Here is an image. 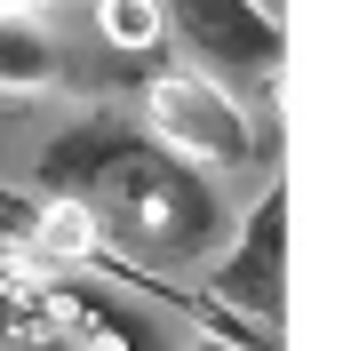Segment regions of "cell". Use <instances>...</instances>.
Returning a JSON list of instances; mask_svg holds the SVG:
<instances>
[{"label": "cell", "instance_id": "obj_7", "mask_svg": "<svg viewBox=\"0 0 351 351\" xmlns=\"http://www.w3.org/2000/svg\"><path fill=\"white\" fill-rule=\"evenodd\" d=\"M96 256H104V240H96V216H88L80 199H48L40 216H32V263L40 271H80Z\"/></svg>", "mask_w": 351, "mask_h": 351}, {"label": "cell", "instance_id": "obj_2", "mask_svg": "<svg viewBox=\"0 0 351 351\" xmlns=\"http://www.w3.org/2000/svg\"><path fill=\"white\" fill-rule=\"evenodd\" d=\"M144 136H152L168 160L199 168V176H240V168L263 160V136H256L247 96H232L223 80H208V72H192V64H168L144 88Z\"/></svg>", "mask_w": 351, "mask_h": 351}, {"label": "cell", "instance_id": "obj_6", "mask_svg": "<svg viewBox=\"0 0 351 351\" xmlns=\"http://www.w3.org/2000/svg\"><path fill=\"white\" fill-rule=\"evenodd\" d=\"M64 80V40L40 8H0V96H48Z\"/></svg>", "mask_w": 351, "mask_h": 351}, {"label": "cell", "instance_id": "obj_3", "mask_svg": "<svg viewBox=\"0 0 351 351\" xmlns=\"http://www.w3.org/2000/svg\"><path fill=\"white\" fill-rule=\"evenodd\" d=\"M160 32H176L192 72L223 80L232 96L240 88H271L287 64V32L263 0H160Z\"/></svg>", "mask_w": 351, "mask_h": 351}, {"label": "cell", "instance_id": "obj_9", "mask_svg": "<svg viewBox=\"0 0 351 351\" xmlns=\"http://www.w3.org/2000/svg\"><path fill=\"white\" fill-rule=\"evenodd\" d=\"M184 351H240V343H232V335H192Z\"/></svg>", "mask_w": 351, "mask_h": 351}, {"label": "cell", "instance_id": "obj_4", "mask_svg": "<svg viewBox=\"0 0 351 351\" xmlns=\"http://www.w3.org/2000/svg\"><path fill=\"white\" fill-rule=\"evenodd\" d=\"M199 271H208V295L223 311H240L256 328H280V304H287V184L280 176L247 199L240 232H223V247Z\"/></svg>", "mask_w": 351, "mask_h": 351}, {"label": "cell", "instance_id": "obj_5", "mask_svg": "<svg viewBox=\"0 0 351 351\" xmlns=\"http://www.w3.org/2000/svg\"><path fill=\"white\" fill-rule=\"evenodd\" d=\"M0 351H136L104 319V304H72V295H0Z\"/></svg>", "mask_w": 351, "mask_h": 351}, {"label": "cell", "instance_id": "obj_10", "mask_svg": "<svg viewBox=\"0 0 351 351\" xmlns=\"http://www.w3.org/2000/svg\"><path fill=\"white\" fill-rule=\"evenodd\" d=\"M0 8H40V16H48V8H64V0H0Z\"/></svg>", "mask_w": 351, "mask_h": 351}, {"label": "cell", "instance_id": "obj_11", "mask_svg": "<svg viewBox=\"0 0 351 351\" xmlns=\"http://www.w3.org/2000/svg\"><path fill=\"white\" fill-rule=\"evenodd\" d=\"M263 8H280V0H263Z\"/></svg>", "mask_w": 351, "mask_h": 351}, {"label": "cell", "instance_id": "obj_8", "mask_svg": "<svg viewBox=\"0 0 351 351\" xmlns=\"http://www.w3.org/2000/svg\"><path fill=\"white\" fill-rule=\"evenodd\" d=\"M96 32L112 48L144 56V48H160V0H96Z\"/></svg>", "mask_w": 351, "mask_h": 351}, {"label": "cell", "instance_id": "obj_1", "mask_svg": "<svg viewBox=\"0 0 351 351\" xmlns=\"http://www.w3.org/2000/svg\"><path fill=\"white\" fill-rule=\"evenodd\" d=\"M40 192L48 199H80L96 216V240L120 247L136 263H168V271H199L232 232L216 176L168 160L144 128L128 120H72L56 144L40 152Z\"/></svg>", "mask_w": 351, "mask_h": 351}]
</instances>
